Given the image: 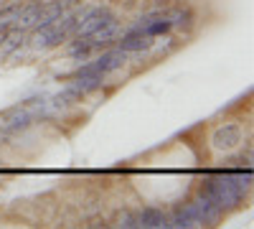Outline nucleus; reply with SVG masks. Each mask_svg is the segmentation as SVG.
<instances>
[{
    "mask_svg": "<svg viewBox=\"0 0 254 229\" xmlns=\"http://www.w3.org/2000/svg\"><path fill=\"white\" fill-rule=\"evenodd\" d=\"M120 33H122L120 23H112V26H107V28H102V31L92 33L87 41H89V46H92L94 54H97V51H102V49L115 46V44H117V38H120Z\"/></svg>",
    "mask_w": 254,
    "mask_h": 229,
    "instance_id": "0eeeda50",
    "label": "nucleus"
},
{
    "mask_svg": "<svg viewBox=\"0 0 254 229\" xmlns=\"http://www.w3.org/2000/svg\"><path fill=\"white\" fill-rule=\"evenodd\" d=\"M66 54H69V59H74V61H87V59L94 56V49L89 46L87 38H69Z\"/></svg>",
    "mask_w": 254,
    "mask_h": 229,
    "instance_id": "6e6552de",
    "label": "nucleus"
},
{
    "mask_svg": "<svg viewBox=\"0 0 254 229\" xmlns=\"http://www.w3.org/2000/svg\"><path fill=\"white\" fill-rule=\"evenodd\" d=\"M51 3H56V5H61L64 10H71V8H76L81 0H51Z\"/></svg>",
    "mask_w": 254,
    "mask_h": 229,
    "instance_id": "1a4fd4ad",
    "label": "nucleus"
},
{
    "mask_svg": "<svg viewBox=\"0 0 254 229\" xmlns=\"http://www.w3.org/2000/svg\"><path fill=\"white\" fill-rule=\"evenodd\" d=\"M10 3H23V0H10Z\"/></svg>",
    "mask_w": 254,
    "mask_h": 229,
    "instance_id": "9d476101",
    "label": "nucleus"
},
{
    "mask_svg": "<svg viewBox=\"0 0 254 229\" xmlns=\"http://www.w3.org/2000/svg\"><path fill=\"white\" fill-rule=\"evenodd\" d=\"M188 209H190V214H193L198 227H214V224H219L224 219V212L214 201H208L203 194H198L193 201H188Z\"/></svg>",
    "mask_w": 254,
    "mask_h": 229,
    "instance_id": "20e7f679",
    "label": "nucleus"
},
{
    "mask_svg": "<svg viewBox=\"0 0 254 229\" xmlns=\"http://www.w3.org/2000/svg\"><path fill=\"white\" fill-rule=\"evenodd\" d=\"M252 191V171L247 168H216L211 171L203 183L201 191L208 201H214L219 209L226 214L231 209H239L244 199Z\"/></svg>",
    "mask_w": 254,
    "mask_h": 229,
    "instance_id": "f257e3e1",
    "label": "nucleus"
},
{
    "mask_svg": "<svg viewBox=\"0 0 254 229\" xmlns=\"http://www.w3.org/2000/svg\"><path fill=\"white\" fill-rule=\"evenodd\" d=\"M135 222H137V229H168V214L158 209V206L135 209Z\"/></svg>",
    "mask_w": 254,
    "mask_h": 229,
    "instance_id": "423d86ee",
    "label": "nucleus"
},
{
    "mask_svg": "<svg viewBox=\"0 0 254 229\" xmlns=\"http://www.w3.org/2000/svg\"><path fill=\"white\" fill-rule=\"evenodd\" d=\"M155 44H158L155 38L145 36L142 31H137V28H132V26H127V28L120 33V38H117L115 46L122 49L125 54H130V56H142V54H147V51H153Z\"/></svg>",
    "mask_w": 254,
    "mask_h": 229,
    "instance_id": "7ed1b4c3",
    "label": "nucleus"
},
{
    "mask_svg": "<svg viewBox=\"0 0 254 229\" xmlns=\"http://www.w3.org/2000/svg\"><path fill=\"white\" fill-rule=\"evenodd\" d=\"M165 15L168 20H171V28L188 36V33H193L196 26H198V15L193 8H188V5H173V8H165Z\"/></svg>",
    "mask_w": 254,
    "mask_h": 229,
    "instance_id": "39448f33",
    "label": "nucleus"
},
{
    "mask_svg": "<svg viewBox=\"0 0 254 229\" xmlns=\"http://www.w3.org/2000/svg\"><path fill=\"white\" fill-rule=\"evenodd\" d=\"M247 140H249V138H247L244 125L237 122V120H231V122L216 125L214 133H211V138H208V145H211L216 153H231V151L242 148Z\"/></svg>",
    "mask_w": 254,
    "mask_h": 229,
    "instance_id": "f03ea898",
    "label": "nucleus"
}]
</instances>
